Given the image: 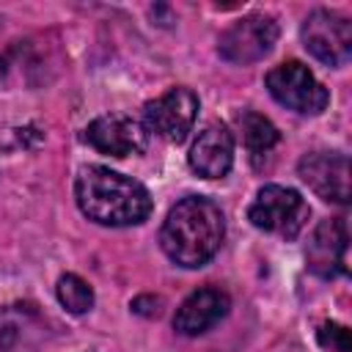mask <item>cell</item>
Here are the masks:
<instances>
[{
    "mask_svg": "<svg viewBox=\"0 0 352 352\" xmlns=\"http://www.w3.org/2000/svg\"><path fill=\"white\" fill-rule=\"evenodd\" d=\"M231 308V300L226 292L214 289V286H204L198 292H192L173 316V327L182 336H201L209 327H214Z\"/></svg>",
    "mask_w": 352,
    "mask_h": 352,
    "instance_id": "cell-12",
    "label": "cell"
},
{
    "mask_svg": "<svg viewBox=\"0 0 352 352\" xmlns=\"http://www.w3.org/2000/svg\"><path fill=\"white\" fill-rule=\"evenodd\" d=\"M190 168L204 179H223L234 165V135L226 124H206L190 146Z\"/></svg>",
    "mask_w": 352,
    "mask_h": 352,
    "instance_id": "cell-11",
    "label": "cell"
},
{
    "mask_svg": "<svg viewBox=\"0 0 352 352\" xmlns=\"http://www.w3.org/2000/svg\"><path fill=\"white\" fill-rule=\"evenodd\" d=\"M6 72H8V63H6V58H0V80L6 77Z\"/></svg>",
    "mask_w": 352,
    "mask_h": 352,
    "instance_id": "cell-17",
    "label": "cell"
},
{
    "mask_svg": "<svg viewBox=\"0 0 352 352\" xmlns=\"http://www.w3.org/2000/svg\"><path fill=\"white\" fill-rule=\"evenodd\" d=\"M239 132H242V143L253 160H261L264 154H270L275 148V143L280 140L278 126L256 110H245L239 116Z\"/></svg>",
    "mask_w": 352,
    "mask_h": 352,
    "instance_id": "cell-13",
    "label": "cell"
},
{
    "mask_svg": "<svg viewBox=\"0 0 352 352\" xmlns=\"http://www.w3.org/2000/svg\"><path fill=\"white\" fill-rule=\"evenodd\" d=\"M319 346L330 349V352H349V330L338 322H324L316 333Z\"/></svg>",
    "mask_w": 352,
    "mask_h": 352,
    "instance_id": "cell-15",
    "label": "cell"
},
{
    "mask_svg": "<svg viewBox=\"0 0 352 352\" xmlns=\"http://www.w3.org/2000/svg\"><path fill=\"white\" fill-rule=\"evenodd\" d=\"M302 47L324 66H344L352 58V25L333 11H311L300 28Z\"/></svg>",
    "mask_w": 352,
    "mask_h": 352,
    "instance_id": "cell-6",
    "label": "cell"
},
{
    "mask_svg": "<svg viewBox=\"0 0 352 352\" xmlns=\"http://www.w3.org/2000/svg\"><path fill=\"white\" fill-rule=\"evenodd\" d=\"M308 217H311V209L302 201V195L283 184H264L256 192L253 204L248 206V220L256 228L286 236V239H294L308 223Z\"/></svg>",
    "mask_w": 352,
    "mask_h": 352,
    "instance_id": "cell-3",
    "label": "cell"
},
{
    "mask_svg": "<svg viewBox=\"0 0 352 352\" xmlns=\"http://www.w3.org/2000/svg\"><path fill=\"white\" fill-rule=\"evenodd\" d=\"M162 297H157V294H140V297H135L132 300V311L135 314H140V316H148V319H154V316H160L162 314Z\"/></svg>",
    "mask_w": 352,
    "mask_h": 352,
    "instance_id": "cell-16",
    "label": "cell"
},
{
    "mask_svg": "<svg viewBox=\"0 0 352 352\" xmlns=\"http://www.w3.org/2000/svg\"><path fill=\"white\" fill-rule=\"evenodd\" d=\"M85 140L99 151L110 157H129L140 154L148 146V129L143 121L124 116V113H107L88 124Z\"/></svg>",
    "mask_w": 352,
    "mask_h": 352,
    "instance_id": "cell-9",
    "label": "cell"
},
{
    "mask_svg": "<svg viewBox=\"0 0 352 352\" xmlns=\"http://www.w3.org/2000/svg\"><path fill=\"white\" fill-rule=\"evenodd\" d=\"M264 82H267V91L272 94V99L278 104H283L300 116H319L330 102L327 88L300 60L278 63L275 69L267 72Z\"/></svg>",
    "mask_w": 352,
    "mask_h": 352,
    "instance_id": "cell-4",
    "label": "cell"
},
{
    "mask_svg": "<svg viewBox=\"0 0 352 352\" xmlns=\"http://www.w3.org/2000/svg\"><path fill=\"white\" fill-rule=\"evenodd\" d=\"M226 236V217L212 198L187 195L176 206H170L162 228L160 245L162 253L187 270L204 267L223 245Z\"/></svg>",
    "mask_w": 352,
    "mask_h": 352,
    "instance_id": "cell-1",
    "label": "cell"
},
{
    "mask_svg": "<svg viewBox=\"0 0 352 352\" xmlns=\"http://www.w3.org/2000/svg\"><path fill=\"white\" fill-rule=\"evenodd\" d=\"M55 294H58V302L69 314H85V311L94 308V289L74 272H66V275L58 278Z\"/></svg>",
    "mask_w": 352,
    "mask_h": 352,
    "instance_id": "cell-14",
    "label": "cell"
},
{
    "mask_svg": "<svg viewBox=\"0 0 352 352\" xmlns=\"http://www.w3.org/2000/svg\"><path fill=\"white\" fill-rule=\"evenodd\" d=\"M195 116H198V96L184 85H176V88L165 91L162 96L143 104L146 129L157 132L160 138H165L170 143H182L190 135Z\"/></svg>",
    "mask_w": 352,
    "mask_h": 352,
    "instance_id": "cell-7",
    "label": "cell"
},
{
    "mask_svg": "<svg viewBox=\"0 0 352 352\" xmlns=\"http://www.w3.org/2000/svg\"><path fill=\"white\" fill-rule=\"evenodd\" d=\"M300 179L330 204H349V160L341 151H311L297 162Z\"/></svg>",
    "mask_w": 352,
    "mask_h": 352,
    "instance_id": "cell-8",
    "label": "cell"
},
{
    "mask_svg": "<svg viewBox=\"0 0 352 352\" xmlns=\"http://www.w3.org/2000/svg\"><path fill=\"white\" fill-rule=\"evenodd\" d=\"M346 248H349V234H346V223L344 217H333V220H322L305 248V264L314 275L319 278H336V275H346Z\"/></svg>",
    "mask_w": 352,
    "mask_h": 352,
    "instance_id": "cell-10",
    "label": "cell"
},
{
    "mask_svg": "<svg viewBox=\"0 0 352 352\" xmlns=\"http://www.w3.org/2000/svg\"><path fill=\"white\" fill-rule=\"evenodd\" d=\"M74 198L80 212L99 226H138L151 214L148 190L104 165H85L74 179Z\"/></svg>",
    "mask_w": 352,
    "mask_h": 352,
    "instance_id": "cell-2",
    "label": "cell"
},
{
    "mask_svg": "<svg viewBox=\"0 0 352 352\" xmlns=\"http://www.w3.org/2000/svg\"><path fill=\"white\" fill-rule=\"evenodd\" d=\"M275 41H278V22L267 14H248L220 33L217 52L228 63L248 66L270 55Z\"/></svg>",
    "mask_w": 352,
    "mask_h": 352,
    "instance_id": "cell-5",
    "label": "cell"
}]
</instances>
